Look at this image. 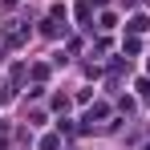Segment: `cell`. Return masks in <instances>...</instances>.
Instances as JSON below:
<instances>
[{"instance_id":"obj_1","label":"cell","mask_w":150,"mask_h":150,"mask_svg":"<svg viewBox=\"0 0 150 150\" xmlns=\"http://www.w3.org/2000/svg\"><path fill=\"white\" fill-rule=\"evenodd\" d=\"M41 150H57V138H45V142H41Z\"/></svg>"}]
</instances>
